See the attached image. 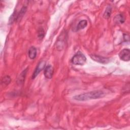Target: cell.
<instances>
[{
  "label": "cell",
  "mask_w": 130,
  "mask_h": 130,
  "mask_svg": "<svg viewBox=\"0 0 130 130\" xmlns=\"http://www.w3.org/2000/svg\"><path fill=\"white\" fill-rule=\"evenodd\" d=\"M105 95V93L103 90H96L75 95L73 97V99L78 101H86L102 98Z\"/></svg>",
  "instance_id": "obj_1"
},
{
  "label": "cell",
  "mask_w": 130,
  "mask_h": 130,
  "mask_svg": "<svg viewBox=\"0 0 130 130\" xmlns=\"http://www.w3.org/2000/svg\"><path fill=\"white\" fill-rule=\"evenodd\" d=\"M86 61L85 56L80 51H78L71 59V62L75 65H83Z\"/></svg>",
  "instance_id": "obj_2"
},
{
  "label": "cell",
  "mask_w": 130,
  "mask_h": 130,
  "mask_svg": "<svg viewBox=\"0 0 130 130\" xmlns=\"http://www.w3.org/2000/svg\"><path fill=\"white\" fill-rule=\"evenodd\" d=\"M27 7L24 6L21 8V10L18 12H14L9 18V23H13L14 22L16 21L21 19V18L22 17L25 13Z\"/></svg>",
  "instance_id": "obj_3"
},
{
  "label": "cell",
  "mask_w": 130,
  "mask_h": 130,
  "mask_svg": "<svg viewBox=\"0 0 130 130\" xmlns=\"http://www.w3.org/2000/svg\"><path fill=\"white\" fill-rule=\"evenodd\" d=\"M118 55L121 60L124 61H128L130 59V51L127 48L123 49L119 52Z\"/></svg>",
  "instance_id": "obj_4"
},
{
  "label": "cell",
  "mask_w": 130,
  "mask_h": 130,
  "mask_svg": "<svg viewBox=\"0 0 130 130\" xmlns=\"http://www.w3.org/2000/svg\"><path fill=\"white\" fill-rule=\"evenodd\" d=\"M90 57L92 59H93V60L101 63H107L110 61V60L107 57H105L103 56H101L100 55H95V54H91L90 55Z\"/></svg>",
  "instance_id": "obj_5"
},
{
  "label": "cell",
  "mask_w": 130,
  "mask_h": 130,
  "mask_svg": "<svg viewBox=\"0 0 130 130\" xmlns=\"http://www.w3.org/2000/svg\"><path fill=\"white\" fill-rule=\"evenodd\" d=\"M45 64L46 62L44 60H42L39 62L32 75V79H35L38 75L39 73L45 68Z\"/></svg>",
  "instance_id": "obj_6"
},
{
  "label": "cell",
  "mask_w": 130,
  "mask_h": 130,
  "mask_svg": "<svg viewBox=\"0 0 130 130\" xmlns=\"http://www.w3.org/2000/svg\"><path fill=\"white\" fill-rule=\"evenodd\" d=\"M53 74V68L51 65H48L44 69V75L46 78L51 79Z\"/></svg>",
  "instance_id": "obj_7"
},
{
  "label": "cell",
  "mask_w": 130,
  "mask_h": 130,
  "mask_svg": "<svg viewBox=\"0 0 130 130\" xmlns=\"http://www.w3.org/2000/svg\"><path fill=\"white\" fill-rule=\"evenodd\" d=\"M65 35L64 34H62L61 35V37H59L58 38V39L57 40V44L56 45V48L58 50H61L64 46V43H65Z\"/></svg>",
  "instance_id": "obj_8"
},
{
  "label": "cell",
  "mask_w": 130,
  "mask_h": 130,
  "mask_svg": "<svg viewBox=\"0 0 130 130\" xmlns=\"http://www.w3.org/2000/svg\"><path fill=\"white\" fill-rule=\"evenodd\" d=\"M28 56L31 59H34L36 58L37 55V49L34 47H31L28 50Z\"/></svg>",
  "instance_id": "obj_9"
},
{
  "label": "cell",
  "mask_w": 130,
  "mask_h": 130,
  "mask_svg": "<svg viewBox=\"0 0 130 130\" xmlns=\"http://www.w3.org/2000/svg\"><path fill=\"white\" fill-rule=\"evenodd\" d=\"M87 25V21L86 20H82L79 22L76 27V31L84 28Z\"/></svg>",
  "instance_id": "obj_10"
},
{
  "label": "cell",
  "mask_w": 130,
  "mask_h": 130,
  "mask_svg": "<svg viewBox=\"0 0 130 130\" xmlns=\"http://www.w3.org/2000/svg\"><path fill=\"white\" fill-rule=\"evenodd\" d=\"M27 72V69H25L24 71H23L21 72L20 76L18 77V80H17V82L19 84H21L24 82V80L25 79V77Z\"/></svg>",
  "instance_id": "obj_11"
},
{
  "label": "cell",
  "mask_w": 130,
  "mask_h": 130,
  "mask_svg": "<svg viewBox=\"0 0 130 130\" xmlns=\"http://www.w3.org/2000/svg\"><path fill=\"white\" fill-rule=\"evenodd\" d=\"M112 12V7L110 6H108L106 7V10L103 14V17L105 19L109 18Z\"/></svg>",
  "instance_id": "obj_12"
},
{
  "label": "cell",
  "mask_w": 130,
  "mask_h": 130,
  "mask_svg": "<svg viewBox=\"0 0 130 130\" xmlns=\"http://www.w3.org/2000/svg\"><path fill=\"white\" fill-rule=\"evenodd\" d=\"M114 20L116 23H123L124 21V18L122 14H119L115 17Z\"/></svg>",
  "instance_id": "obj_13"
},
{
  "label": "cell",
  "mask_w": 130,
  "mask_h": 130,
  "mask_svg": "<svg viewBox=\"0 0 130 130\" xmlns=\"http://www.w3.org/2000/svg\"><path fill=\"white\" fill-rule=\"evenodd\" d=\"M11 82V78L9 76H6L4 77L2 80V83L4 85H7L9 84Z\"/></svg>",
  "instance_id": "obj_14"
},
{
  "label": "cell",
  "mask_w": 130,
  "mask_h": 130,
  "mask_svg": "<svg viewBox=\"0 0 130 130\" xmlns=\"http://www.w3.org/2000/svg\"><path fill=\"white\" fill-rule=\"evenodd\" d=\"M44 31L43 30V29L42 28H40L39 31H38V37L40 38V39H42L43 37H44Z\"/></svg>",
  "instance_id": "obj_15"
}]
</instances>
